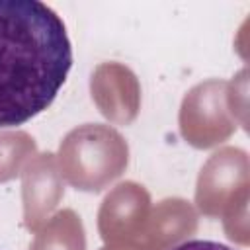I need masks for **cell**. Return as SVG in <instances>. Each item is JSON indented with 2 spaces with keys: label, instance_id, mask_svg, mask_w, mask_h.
Instances as JSON below:
<instances>
[{
  "label": "cell",
  "instance_id": "1",
  "mask_svg": "<svg viewBox=\"0 0 250 250\" xmlns=\"http://www.w3.org/2000/svg\"><path fill=\"white\" fill-rule=\"evenodd\" d=\"M70 66V39L53 8L0 0V127L23 125L45 111Z\"/></svg>",
  "mask_w": 250,
  "mask_h": 250
},
{
  "label": "cell",
  "instance_id": "2",
  "mask_svg": "<svg viewBox=\"0 0 250 250\" xmlns=\"http://www.w3.org/2000/svg\"><path fill=\"white\" fill-rule=\"evenodd\" d=\"M57 164L62 180L80 191H102L129 164V145L111 125L84 123L61 143Z\"/></svg>",
  "mask_w": 250,
  "mask_h": 250
},
{
  "label": "cell",
  "instance_id": "3",
  "mask_svg": "<svg viewBox=\"0 0 250 250\" xmlns=\"http://www.w3.org/2000/svg\"><path fill=\"white\" fill-rule=\"evenodd\" d=\"M250 162L246 150L225 146L203 164L197 186L195 205L205 217H230L248 209Z\"/></svg>",
  "mask_w": 250,
  "mask_h": 250
},
{
  "label": "cell",
  "instance_id": "4",
  "mask_svg": "<svg viewBox=\"0 0 250 250\" xmlns=\"http://www.w3.org/2000/svg\"><path fill=\"white\" fill-rule=\"evenodd\" d=\"M229 82L209 78L193 86L180 107V133L195 148H211L225 143L234 131L227 102Z\"/></svg>",
  "mask_w": 250,
  "mask_h": 250
},
{
  "label": "cell",
  "instance_id": "5",
  "mask_svg": "<svg viewBox=\"0 0 250 250\" xmlns=\"http://www.w3.org/2000/svg\"><path fill=\"white\" fill-rule=\"evenodd\" d=\"M150 193L137 182H121L104 197L98 211V230L105 244L141 240L148 215Z\"/></svg>",
  "mask_w": 250,
  "mask_h": 250
},
{
  "label": "cell",
  "instance_id": "6",
  "mask_svg": "<svg viewBox=\"0 0 250 250\" xmlns=\"http://www.w3.org/2000/svg\"><path fill=\"white\" fill-rule=\"evenodd\" d=\"M64 195L62 176L59 172L57 156L43 152L33 156L21 170V199L23 225L37 232L49 219Z\"/></svg>",
  "mask_w": 250,
  "mask_h": 250
},
{
  "label": "cell",
  "instance_id": "7",
  "mask_svg": "<svg viewBox=\"0 0 250 250\" xmlns=\"http://www.w3.org/2000/svg\"><path fill=\"white\" fill-rule=\"evenodd\" d=\"M92 100L100 113L117 125L135 121L141 109V86L135 72L121 62H102L90 78Z\"/></svg>",
  "mask_w": 250,
  "mask_h": 250
},
{
  "label": "cell",
  "instance_id": "8",
  "mask_svg": "<svg viewBox=\"0 0 250 250\" xmlns=\"http://www.w3.org/2000/svg\"><path fill=\"white\" fill-rule=\"evenodd\" d=\"M197 230V213L189 201L168 197L150 209L143 238L154 250H170Z\"/></svg>",
  "mask_w": 250,
  "mask_h": 250
},
{
  "label": "cell",
  "instance_id": "9",
  "mask_svg": "<svg viewBox=\"0 0 250 250\" xmlns=\"http://www.w3.org/2000/svg\"><path fill=\"white\" fill-rule=\"evenodd\" d=\"M29 250H86V232L72 209L55 213L37 232Z\"/></svg>",
  "mask_w": 250,
  "mask_h": 250
},
{
  "label": "cell",
  "instance_id": "10",
  "mask_svg": "<svg viewBox=\"0 0 250 250\" xmlns=\"http://www.w3.org/2000/svg\"><path fill=\"white\" fill-rule=\"evenodd\" d=\"M35 141L25 131H0V182L14 180L35 156Z\"/></svg>",
  "mask_w": 250,
  "mask_h": 250
},
{
  "label": "cell",
  "instance_id": "11",
  "mask_svg": "<svg viewBox=\"0 0 250 250\" xmlns=\"http://www.w3.org/2000/svg\"><path fill=\"white\" fill-rule=\"evenodd\" d=\"M170 250H234L227 244L215 242V240H186Z\"/></svg>",
  "mask_w": 250,
  "mask_h": 250
},
{
  "label": "cell",
  "instance_id": "12",
  "mask_svg": "<svg viewBox=\"0 0 250 250\" xmlns=\"http://www.w3.org/2000/svg\"><path fill=\"white\" fill-rule=\"evenodd\" d=\"M100 250H154L145 240H131V242H117V244H105Z\"/></svg>",
  "mask_w": 250,
  "mask_h": 250
}]
</instances>
